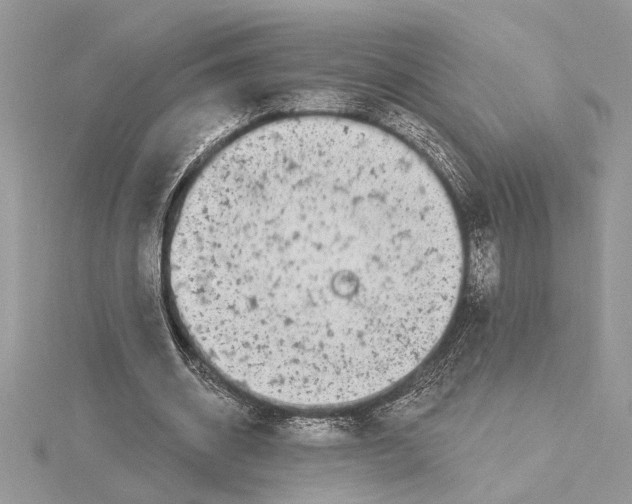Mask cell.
I'll return each mask as SVG.
<instances>
[{
    "mask_svg": "<svg viewBox=\"0 0 632 504\" xmlns=\"http://www.w3.org/2000/svg\"><path fill=\"white\" fill-rule=\"evenodd\" d=\"M409 175L338 134L242 141L208 159L162 245L165 285L202 358L245 395L329 403L435 345L462 244L414 209Z\"/></svg>",
    "mask_w": 632,
    "mask_h": 504,
    "instance_id": "1",
    "label": "cell"
}]
</instances>
